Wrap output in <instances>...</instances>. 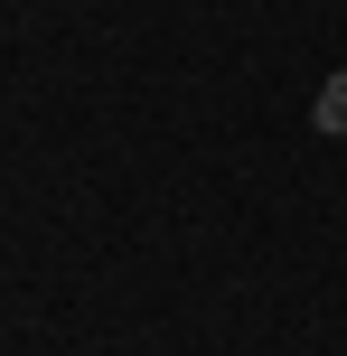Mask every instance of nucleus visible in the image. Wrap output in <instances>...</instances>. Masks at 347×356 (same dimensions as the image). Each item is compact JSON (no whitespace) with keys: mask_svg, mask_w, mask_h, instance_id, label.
Returning <instances> with one entry per match:
<instances>
[{"mask_svg":"<svg viewBox=\"0 0 347 356\" xmlns=\"http://www.w3.org/2000/svg\"><path fill=\"white\" fill-rule=\"evenodd\" d=\"M319 131H347V75H329V85H319Z\"/></svg>","mask_w":347,"mask_h":356,"instance_id":"f257e3e1","label":"nucleus"}]
</instances>
